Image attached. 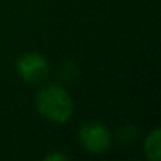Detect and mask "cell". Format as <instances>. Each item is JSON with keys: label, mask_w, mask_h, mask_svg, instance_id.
Here are the masks:
<instances>
[{"label": "cell", "mask_w": 161, "mask_h": 161, "mask_svg": "<svg viewBox=\"0 0 161 161\" xmlns=\"http://www.w3.org/2000/svg\"><path fill=\"white\" fill-rule=\"evenodd\" d=\"M36 111L54 123H65L74 112L71 95L57 84H49L40 89L35 98Z\"/></svg>", "instance_id": "cell-1"}, {"label": "cell", "mask_w": 161, "mask_h": 161, "mask_svg": "<svg viewBox=\"0 0 161 161\" xmlns=\"http://www.w3.org/2000/svg\"><path fill=\"white\" fill-rule=\"evenodd\" d=\"M79 142L90 153H104L109 150L111 131L100 122H87L79 128Z\"/></svg>", "instance_id": "cell-2"}, {"label": "cell", "mask_w": 161, "mask_h": 161, "mask_svg": "<svg viewBox=\"0 0 161 161\" xmlns=\"http://www.w3.org/2000/svg\"><path fill=\"white\" fill-rule=\"evenodd\" d=\"M16 69L21 79L27 84H41L49 74V63L38 52H27L18 58Z\"/></svg>", "instance_id": "cell-3"}, {"label": "cell", "mask_w": 161, "mask_h": 161, "mask_svg": "<svg viewBox=\"0 0 161 161\" xmlns=\"http://www.w3.org/2000/svg\"><path fill=\"white\" fill-rule=\"evenodd\" d=\"M159 136H161L159 128H155V130L145 137V142H144V152H145V156H147L148 159H152V161H159V158H161Z\"/></svg>", "instance_id": "cell-4"}, {"label": "cell", "mask_w": 161, "mask_h": 161, "mask_svg": "<svg viewBox=\"0 0 161 161\" xmlns=\"http://www.w3.org/2000/svg\"><path fill=\"white\" fill-rule=\"evenodd\" d=\"M44 159H47V161H52V159H66V156L62 155V153H54V155H47Z\"/></svg>", "instance_id": "cell-5"}]
</instances>
